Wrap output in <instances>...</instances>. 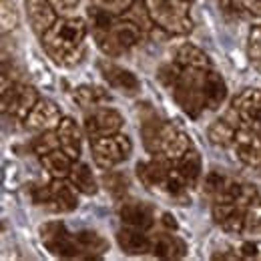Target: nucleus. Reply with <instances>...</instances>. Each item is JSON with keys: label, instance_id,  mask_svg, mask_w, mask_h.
<instances>
[{"label": "nucleus", "instance_id": "nucleus-27", "mask_svg": "<svg viewBox=\"0 0 261 261\" xmlns=\"http://www.w3.org/2000/svg\"><path fill=\"white\" fill-rule=\"evenodd\" d=\"M235 133H237V127H235L233 123H229L225 117H221V119H217V121H213V123L209 125V129H207V139H209V143H211L213 147L225 149V147H231V143H233V139H235Z\"/></svg>", "mask_w": 261, "mask_h": 261}, {"label": "nucleus", "instance_id": "nucleus-18", "mask_svg": "<svg viewBox=\"0 0 261 261\" xmlns=\"http://www.w3.org/2000/svg\"><path fill=\"white\" fill-rule=\"evenodd\" d=\"M24 10L33 31L38 36H42L59 20V12L50 4V0H24Z\"/></svg>", "mask_w": 261, "mask_h": 261}, {"label": "nucleus", "instance_id": "nucleus-8", "mask_svg": "<svg viewBox=\"0 0 261 261\" xmlns=\"http://www.w3.org/2000/svg\"><path fill=\"white\" fill-rule=\"evenodd\" d=\"M139 121H141V139L147 153L157 155L161 153L169 137L177 130V127L169 121L161 119L149 105H141L139 109Z\"/></svg>", "mask_w": 261, "mask_h": 261}, {"label": "nucleus", "instance_id": "nucleus-7", "mask_svg": "<svg viewBox=\"0 0 261 261\" xmlns=\"http://www.w3.org/2000/svg\"><path fill=\"white\" fill-rule=\"evenodd\" d=\"M133 153V143L127 135H111V137H100L91 139V155L98 169L109 171L115 169L117 165L125 163Z\"/></svg>", "mask_w": 261, "mask_h": 261}, {"label": "nucleus", "instance_id": "nucleus-37", "mask_svg": "<svg viewBox=\"0 0 261 261\" xmlns=\"http://www.w3.org/2000/svg\"><path fill=\"white\" fill-rule=\"evenodd\" d=\"M239 261H261V241H253V239H247V241H241L237 247H235Z\"/></svg>", "mask_w": 261, "mask_h": 261}, {"label": "nucleus", "instance_id": "nucleus-20", "mask_svg": "<svg viewBox=\"0 0 261 261\" xmlns=\"http://www.w3.org/2000/svg\"><path fill=\"white\" fill-rule=\"evenodd\" d=\"M57 135H59L61 149L74 161H79L83 155V130L79 127V123L70 117H63V121L57 127Z\"/></svg>", "mask_w": 261, "mask_h": 261}, {"label": "nucleus", "instance_id": "nucleus-35", "mask_svg": "<svg viewBox=\"0 0 261 261\" xmlns=\"http://www.w3.org/2000/svg\"><path fill=\"white\" fill-rule=\"evenodd\" d=\"M181 70H183V66L179 65L177 61H173V63H167V65L159 66V70H157V79H159V83L163 85L167 91H171V89L175 87V83L179 81V74H181Z\"/></svg>", "mask_w": 261, "mask_h": 261}, {"label": "nucleus", "instance_id": "nucleus-34", "mask_svg": "<svg viewBox=\"0 0 261 261\" xmlns=\"http://www.w3.org/2000/svg\"><path fill=\"white\" fill-rule=\"evenodd\" d=\"M247 59L251 66L261 74V24L253 27L249 33V40H247Z\"/></svg>", "mask_w": 261, "mask_h": 261}, {"label": "nucleus", "instance_id": "nucleus-17", "mask_svg": "<svg viewBox=\"0 0 261 261\" xmlns=\"http://www.w3.org/2000/svg\"><path fill=\"white\" fill-rule=\"evenodd\" d=\"M151 255L163 261L183 259L187 255V243L179 237L173 235L169 229L153 235V245H151Z\"/></svg>", "mask_w": 261, "mask_h": 261}, {"label": "nucleus", "instance_id": "nucleus-32", "mask_svg": "<svg viewBox=\"0 0 261 261\" xmlns=\"http://www.w3.org/2000/svg\"><path fill=\"white\" fill-rule=\"evenodd\" d=\"M31 149L34 151V155H38V157H42V155H46V153H50L55 149H61L57 129L38 133L33 141H31Z\"/></svg>", "mask_w": 261, "mask_h": 261}, {"label": "nucleus", "instance_id": "nucleus-26", "mask_svg": "<svg viewBox=\"0 0 261 261\" xmlns=\"http://www.w3.org/2000/svg\"><path fill=\"white\" fill-rule=\"evenodd\" d=\"M175 61L181 66H191V68H211V59L207 53H203L199 46L185 42L177 48Z\"/></svg>", "mask_w": 261, "mask_h": 261}, {"label": "nucleus", "instance_id": "nucleus-6", "mask_svg": "<svg viewBox=\"0 0 261 261\" xmlns=\"http://www.w3.org/2000/svg\"><path fill=\"white\" fill-rule=\"evenodd\" d=\"M44 249L59 259H83L76 235L70 233L63 221H48L38 229Z\"/></svg>", "mask_w": 261, "mask_h": 261}, {"label": "nucleus", "instance_id": "nucleus-19", "mask_svg": "<svg viewBox=\"0 0 261 261\" xmlns=\"http://www.w3.org/2000/svg\"><path fill=\"white\" fill-rule=\"evenodd\" d=\"M117 243L121 251L127 255H145V253H151L153 235H149V231H143V229L123 225L117 231Z\"/></svg>", "mask_w": 261, "mask_h": 261}, {"label": "nucleus", "instance_id": "nucleus-43", "mask_svg": "<svg viewBox=\"0 0 261 261\" xmlns=\"http://www.w3.org/2000/svg\"><path fill=\"white\" fill-rule=\"evenodd\" d=\"M187 2H193V0H187Z\"/></svg>", "mask_w": 261, "mask_h": 261}, {"label": "nucleus", "instance_id": "nucleus-24", "mask_svg": "<svg viewBox=\"0 0 261 261\" xmlns=\"http://www.w3.org/2000/svg\"><path fill=\"white\" fill-rule=\"evenodd\" d=\"M175 167H177L179 175L189 183V187H195L197 183H199L201 173H203V163H201V155L197 153L195 147L191 151H187L181 159H177Z\"/></svg>", "mask_w": 261, "mask_h": 261}, {"label": "nucleus", "instance_id": "nucleus-21", "mask_svg": "<svg viewBox=\"0 0 261 261\" xmlns=\"http://www.w3.org/2000/svg\"><path fill=\"white\" fill-rule=\"evenodd\" d=\"M74 235L83 251V259H100L109 251V241L102 235H98L97 231L83 229V231H76Z\"/></svg>", "mask_w": 261, "mask_h": 261}, {"label": "nucleus", "instance_id": "nucleus-40", "mask_svg": "<svg viewBox=\"0 0 261 261\" xmlns=\"http://www.w3.org/2000/svg\"><path fill=\"white\" fill-rule=\"evenodd\" d=\"M50 4L59 12V16H70V12H74L79 8L81 0H50Z\"/></svg>", "mask_w": 261, "mask_h": 261}, {"label": "nucleus", "instance_id": "nucleus-23", "mask_svg": "<svg viewBox=\"0 0 261 261\" xmlns=\"http://www.w3.org/2000/svg\"><path fill=\"white\" fill-rule=\"evenodd\" d=\"M70 183L79 189V193L83 195H97L98 193V181L95 177V173L91 171V167L85 163H79L74 161L72 169H70V175H68Z\"/></svg>", "mask_w": 261, "mask_h": 261}, {"label": "nucleus", "instance_id": "nucleus-36", "mask_svg": "<svg viewBox=\"0 0 261 261\" xmlns=\"http://www.w3.org/2000/svg\"><path fill=\"white\" fill-rule=\"evenodd\" d=\"M261 229V199L259 195L249 201L245 207V231Z\"/></svg>", "mask_w": 261, "mask_h": 261}, {"label": "nucleus", "instance_id": "nucleus-29", "mask_svg": "<svg viewBox=\"0 0 261 261\" xmlns=\"http://www.w3.org/2000/svg\"><path fill=\"white\" fill-rule=\"evenodd\" d=\"M193 149V141H191V137L187 135V133H183V130H175L171 137H169V141L165 143L163 147V153L165 157H169V159H173V161H177V159H181L187 151H191Z\"/></svg>", "mask_w": 261, "mask_h": 261}, {"label": "nucleus", "instance_id": "nucleus-25", "mask_svg": "<svg viewBox=\"0 0 261 261\" xmlns=\"http://www.w3.org/2000/svg\"><path fill=\"white\" fill-rule=\"evenodd\" d=\"M109 98H111V95L105 89L97 87V85H81V87H76L72 91V100L85 111L87 109H95L100 102L109 100Z\"/></svg>", "mask_w": 261, "mask_h": 261}, {"label": "nucleus", "instance_id": "nucleus-41", "mask_svg": "<svg viewBox=\"0 0 261 261\" xmlns=\"http://www.w3.org/2000/svg\"><path fill=\"white\" fill-rule=\"evenodd\" d=\"M239 4L243 6L245 14H253L261 18V0H239Z\"/></svg>", "mask_w": 261, "mask_h": 261}, {"label": "nucleus", "instance_id": "nucleus-30", "mask_svg": "<svg viewBox=\"0 0 261 261\" xmlns=\"http://www.w3.org/2000/svg\"><path fill=\"white\" fill-rule=\"evenodd\" d=\"M102 185H105V189L115 197V199H123V197L127 195V191H129V179H127V175L121 173V171H113V169H109V171L102 173Z\"/></svg>", "mask_w": 261, "mask_h": 261}, {"label": "nucleus", "instance_id": "nucleus-1", "mask_svg": "<svg viewBox=\"0 0 261 261\" xmlns=\"http://www.w3.org/2000/svg\"><path fill=\"white\" fill-rule=\"evenodd\" d=\"M177 107L191 119H199L205 111L219 109L227 98V85L223 76L211 68L183 66L179 81L169 91Z\"/></svg>", "mask_w": 261, "mask_h": 261}, {"label": "nucleus", "instance_id": "nucleus-33", "mask_svg": "<svg viewBox=\"0 0 261 261\" xmlns=\"http://www.w3.org/2000/svg\"><path fill=\"white\" fill-rule=\"evenodd\" d=\"M20 22V14L16 10V4L12 0H2L0 4V24H2V34H8L14 31Z\"/></svg>", "mask_w": 261, "mask_h": 261}, {"label": "nucleus", "instance_id": "nucleus-22", "mask_svg": "<svg viewBox=\"0 0 261 261\" xmlns=\"http://www.w3.org/2000/svg\"><path fill=\"white\" fill-rule=\"evenodd\" d=\"M40 165L48 173L50 179H66L70 175L74 159L70 155H66L63 149H55V151L40 157Z\"/></svg>", "mask_w": 261, "mask_h": 261}, {"label": "nucleus", "instance_id": "nucleus-28", "mask_svg": "<svg viewBox=\"0 0 261 261\" xmlns=\"http://www.w3.org/2000/svg\"><path fill=\"white\" fill-rule=\"evenodd\" d=\"M87 18H89V29L93 34L107 33L115 27V22L119 20V14H113L105 8H98L95 4H89L87 8Z\"/></svg>", "mask_w": 261, "mask_h": 261}, {"label": "nucleus", "instance_id": "nucleus-39", "mask_svg": "<svg viewBox=\"0 0 261 261\" xmlns=\"http://www.w3.org/2000/svg\"><path fill=\"white\" fill-rule=\"evenodd\" d=\"M89 2L95 4V6H98V8H105V10L113 12V14L123 16L130 6H133L135 0H89Z\"/></svg>", "mask_w": 261, "mask_h": 261}, {"label": "nucleus", "instance_id": "nucleus-15", "mask_svg": "<svg viewBox=\"0 0 261 261\" xmlns=\"http://www.w3.org/2000/svg\"><path fill=\"white\" fill-rule=\"evenodd\" d=\"M155 217L157 209L145 201H123L119 205V219L123 221V225L151 231L157 221Z\"/></svg>", "mask_w": 261, "mask_h": 261}, {"label": "nucleus", "instance_id": "nucleus-2", "mask_svg": "<svg viewBox=\"0 0 261 261\" xmlns=\"http://www.w3.org/2000/svg\"><path fill=\"white\" fill-rule=\"evenodd\" d=\"M89 24L76 16H59V20L40 36L42 50L59 66H74L85 55Z\"/></svg>", "mask_w": 261, "mask_h": 261}, {"label": "nucleus", "instance_id": "nucleus-16", "mask_svg": "<svg viewBox=\"0 0 261 261\" xmlns=\"http://www.w3.org/2000/svg\"><path fill=\"white\" fill-rule=\"evenodd\" d=\"M61 121H63V113L57 107V102H53L50 98H40L24 119V127L29 130L42 133V130L57 129Z\"/></svg>", "mask_w": 261, "mask_h": 261}, {"label": "nucleus", "instance_id": "nucleus-31", "mask_svg": "<svg viewBox=\"0 0 261 261\" xmlns=\"http://www.w3.org/2000/svg\"><path fill=\"white\" fill-rule=\"evenodd\" d=\"M229 181H231V177L223 175V173H219V171H211V173H207V177H205V181H203V195L207 197L209 201L217 199V197L227 189Z\"/></svg>", "mask_w": 261, "mask_h": 261}, {"label": "nucleus", "instance_id": "nucleus-13", "mask_svg": "<svg viewBox=\"0 0 261 261\" xmlns=\"http://www.w3.org/2000/svg\"><path fill=\"white\" fill-rule=\"evenodd\" d=\"M97 68L100 72V76L105 79V83L117 91H121L127 97H135L141 91V81L137 79L135 72H130L129 68L115 65L109 59H100L97 63Z\"/></svg>", "mask_w": 261, "mask_h": 261}, {"label": "nucleus", "instance_id": "nucleus-5", "mask_svg": "<svg viewBox=\"0 0 261 261\" xmlns=\"http://www.w3.org/2000/svg\"><path fill=\"white\" fill-rule=\"evenodd\" d=\"M143 34L145 33L135 22H130L127 18H119L111 31L93 34V36H95V42H97V46L100 48L102 55H107L111 59H117V57L127 55L130 48H135L141 42Z\"/></svg>", "mask_w": 261, "mask_h": 261}, {"label": "nucleus", "instance_id": "nucleus-10", "mask_svg": "<svg viewBox=\"0 0 261 261\" xmlns=\"http://www.w3.org/2000/svg\"><path fill=\"white\" fill-rule=\"evenodd\" d=\"M123 123H125V119L117 109L95 107L85 115L83 129L89 139H100V137H111V135L121 133Z\"/></svg>", "mask_w": 261, "mask_h": 261}, {"label": "nucleus", "instance_id": "nucleus-12", "mask_svg": "<svg viewBox=\"0 0 261 261\" xmlns=\"http://www.w3.org/2000/svg\"><path fill=\"white\" fill-rule=\"evenodd\" d=\"M231 107L237 111L243 127L261 135V89H243L233 97Z\"/></svg>", "mask_w": 261, "mask_h": 261}, {"label": "nucleus", "instance_id": "nucleus-38", "mask_svg": "<svg viewBox=\"0 0 261 261\" xmlns=\"http://www.w3.org/2000/svg\"><path fill=\"white\" fill-rule=\"evenodd\" d=\"M219 227L223 229L225 233H233V235H239L241 231H245V209L233 211L225 221L219 223Z\"/></svg>", "mask_w": 261, "mask_h": 261}, {"label": "nucleus", "instance_id": "nucleus-9", "mask_svg": "<svg viewBox=\"0 0 261 261\" xmlns=\"http://www.w3.org/2000/svg\"><path fill=\"white\" fill-rule=\"evenodd\" d=\"M40 100L38 91L33 85L14 81L8 89H2V113L4 117H10L18 123H24L34 105Z\"/></svg>", "mask_w": 261, "mask_h": 261}, {"label": "nucleus", "instance_id": "nucleus-11", "mask_svg": "<svg viewBox=\"0 0 261 261\" xmlns=\"http://www.w3.org/2000/svg\"><path fill=\"white\" fill-rule=\"evenodd\" d=\"M175 169V161L165 157L163 153H157V155H151L149 161H141L135 167V173L141 181L143 187H147L149 191H157L161 193L165 181L169 179V175L173 173Z\"/></svg>", "mask_w": 261, "mask_h": 261}, {"label": "nucleus", "instance_id": "nucleus-3", "mask_svg": "<svg viewBox=\"0 0 261 261\" xmlns=\"http://www.w3.org/2000/svg\"><path fill=\"white\" fill-rule=\"evenodd\" d=\"M31 199L36 207L53 213H72L79 207V189L70 179H50L46 185H33Z\"/></svg>", "mask_w": 261, "mask_h": 261}, {"label": "nucleus", "instance_id": "nucleus-42", "mask_svg": "<svg viewBox=\"0 0 261 261\" xmlns=\"http://www.w3.org/2000/svg\"><path fill=\"white\" fill-rule=\"evenodd\" d=\"M161 223H163V227L169 229V231H177V229H179V223L175 221V217H173L171 213H163V215H161Z\"/></svg>", "mask_w": 261, "mask_h": 261}, {"label": "nucleus", "instance_id": "nucleus-14", "mask_svg": "<svg viewBox=\"0 0 261 261\" xmlns=\"http://www.w3.org/2000/svg\"><path fill=\"white\" fill-rule=\"evenodd\" d=\"M231 153L237 161L247 167H261V135L247 127H239L231 143Z\"/></svg>", "mask_w": 261, "mask_h": 261}, {"label": "nucleus", "instance_id": "nucleus-4", "mask_svg": "<svg viewBox=\"0 0 261 261\" xmlns=\"http://www.w3.org/2000/svg\"><path fill=\"white\" fill-rule=\"evenodd\" d=\"M153 22L169 34H189L193 31V20L189 14L187 0H145Z\"/></svg>", "mask_w": 261, "mask_h": 261}]
</instances>
